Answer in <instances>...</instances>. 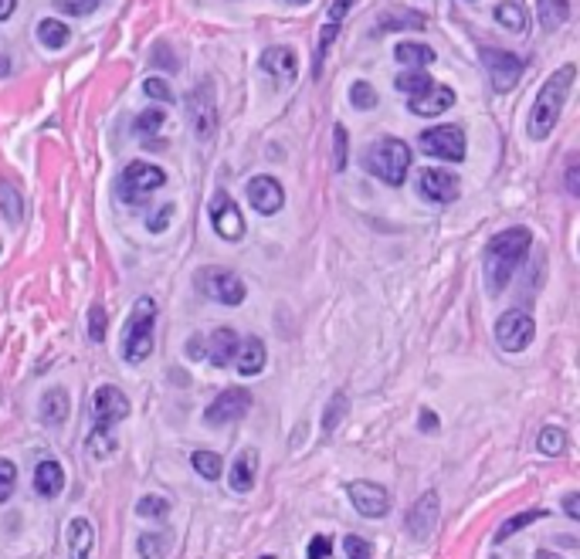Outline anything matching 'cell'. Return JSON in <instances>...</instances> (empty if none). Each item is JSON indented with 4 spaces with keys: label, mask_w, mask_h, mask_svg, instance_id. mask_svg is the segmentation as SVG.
I'll use <instances>...</instances> for the list:
<instances>
[{
    "label": "cell",
    "mask_w": 580,
    "mask_h": 559,
    "mask_svg": "<svg viewBox=\"0 0 580 559\" xmlns=\"http://www.w3.org/2000/svg\"><path fill=\"white\" fill-rule=\"evenodd\" d=\"M529 231L526 227H506L499 231L489 244H485V258H482V268H485V289L489 295H499L506 285H510L512 271L520 268V261L529 252Z\"/></svg>",
    "instance_id": "1"
},
{
    "label": "cell",
    "mask_w": 580,
    "mask_h": 559,
    "mask_svg": "<svg viewBox=\"0 0 580 559\" xmlns=\"http://www.w3.org/2000/svg\"><path fill=\"white\" fill-rule=\"evenodd\" d=\"M129 417V397L119 387H99L92 397V431H88L86 451L92 458H109L115 454L119 441L113 437V427Z\"/></svg>",
    "instance_id": "2"
},
{
    "label": "cell",
    "mask_w": 580,
    "mask_h": 559,
    "mask_svg": "<svg viewBox=\"0 0 580 559\" xmlns=\"http://www.w3.org/2000/svg\"><path fill=\"white\" fill-rule=\"evenodd\" d=\"M574 78H577V69L574 65H564V69H557L547 78V82L539 85L537 98H533V109H529V119H526V133H529V140H547L553 133V126L560 123V112L566 105V96H570V88H574Z\"/></svg>",
    "instance_id": "3"
},
{
    "label": "cell",
    "mask_w": 580,
    "mask_h": 559,
    "mask_svg": "<svg viewBox=\"0 0 580 559\" xmlns=\"http://www.w3.org/2000/svg\"><path fill=\"white\" fill-rule=\"evenodd\" d=\"M153 322H156V302L153 298H136V306L126 319V333H123V360L140 366L150 360L153 353Z\"/></svg>",
    "instance_id": "4"
},
{
    "label": "cell",
    "mask_w": 580,
    "mask_h": 559,
    "mask_svg": "<svg viewBox=\"0 0 580 559\" xmlns=\"http://www.w3.org/2000/svg\"><path fill=\"white\" fill-rule=\"evenodd\" d=\"M367 170L377 177V180L391 183V187H400L404 177H408L410 170V150L404 140H394V136H387V140H377L370 146L367 153Z\"/></svg>",
    "instance_id": "5"
},
{
    "label": "cell",
    "mask_w": 580,
    "mask_h": 559,
    "mask_svg": "<svg viewBox=\"0 0 580 559\" xmlns=\"http://www.w3.org/2000/svg\"><path fill=\"white\" fill-rule=\"evenodd\" d=\"M200 295H207L214 302H221V306H241L244 302V281L235 275V271H227V268H200L198 279H194Z\"/></svg>",
    "instance_id": "6"
},
{
    "label": "cell",
    "mask_w": 580,
    "mask_h": 559,
    "mask_svg": "<svg viewBox=\"0 0 580 559\" xmlns=\"http://www.w3.org/2000/svg\"><path fill=\"white\" fill-rule=\"evenodd\" d=\"M167 183V173L156 167V163H129L119 177V197L126 204H143L146 197L160 190Z\"/></svg>",
    "instance_id": "7"
},
{
    "label": "cell",
    "mask_w": 580,
    "mask_h": 559,
    "mask_svg": "<svg viewBox=\"0 0 580 559\" xmlns=\"http://www.w3.org/2000/svg\"><path fill=\"white\" fill-rule=\"evenodd\" d=\"M421 153L445 160V163H462L465 160V133L458 126H431L418 136Z\"/></svg>",
    "instance_id": "8"
},
{
    "label": "cell",
    "mask_w": 580,
    "mask_h": 559,
    "mask_svg": "<svg viewBox=\"0 0 580 559\" xmlns=\"http://www.w3.org/2000/svg\"><path fill=\"white\" fill-rule=\"evenodd\" d=\"M533 335H537V322L523 308H510L495 322V339L506 353H523L533 343Z\"/></svg>",
    "instance_id": "9"
},
{
    "label": "cell",
    "mask_w": 580,
    "mask_h": 559,
    "mask_svg": "<svg viewBox=\"0 0 580 559\" xmlns=\"http://www.w3.org/2000/svg\"><path fill=\"white\" fill-rule=\"evenodd\" d=\"M482 65L489 71L495 92H512L526 71L523 58L512 51H499V48H482Z\"/></svg>",
    "instance_id": "10"
},
{
    "label": "cell",
    "mask_w": 580,
    "mask_h": 559,
    "mask_svg": "<svg viewBox=\"0 0 580 559\" xmlns=\"http://www.w3.org/2000/svg\"><path fill=\"white\" fill-rule=\"evenodd\" d=\"M187 115H190V126L194 136L200 142H211L217 133V109H214V85H200L187 96Z\"/></svg>",
    "instance_id": "11"
},
{
    "label": "cell",
    "mask_w": 580,
    "mask_h": 559,
    "mask_svg": "<svg viewBox=\"0 0 580 559\" xmlns=\"http://www.w3.org/2000/svg\"><path fill=\"white\" fill-rule=\"evenodd\" d=\"M248 410H252V393L244 390V387H227V390L217 393L214 404L204 410V420H207L211 427H227V424L244 417Z\"/></svg>",
    "instance_id": "12"
},
{
    "label": "cell",
    "mask_w": 580,
    "mask_h": 559,
    "mask_svg": "<svg viewBox=\"0 0 580 559\" xmlns=\"http://www.w3.org/2000/svg\"><path fill=\"white\" fill-rule=\"evenodd\" d=\"M418 194L425 197V200H431V204H452V200H458V194H462V183H458V177L448 173V170L431 167L418 173Z\"/></svg>",
    "instance_id": "13"
},
{
    "label": "cell",
    "mask_w": 580,
    "mask_h": 559,
    "mask_svg": "<svg viewBox=\"0 0 580 559\" xmlns=\"http://www.w3.org/2000/svg\"><path fill=\"white\" fill-rule=\"evenodd\" d=\"M350 502L360 516L367 518H383L391 512V491L377 485V481H350Z\"/></svg>",
    "instance_id": "14"
},
{
    "label": "cell",
    "mask_w": 580,
    "mask_h": 559,
    "mask_svg": "<svg viewBox=\"0 0 580 559\" xmlns=\"http://www.w3.org/2000/svg\"><path fill=\"white\" fill-rule=\"evenodd\" d=\"M211 224H214V231H217V238H225V241L244 238V217H241L238 204H235L225 190L214 194V200H211Z\"/></svg>",
    "instance_id": "15"
},
{
    "label": "cell",
    "mask_w": 580,
    "mask_h": 559,
    "mask_svg": "<svg viewBox=\"0 0 580 559\" xmlns=\"http://www.w3.org/2000/svg\"><path fill=\"white\" fill-rule=\"evenodd\" d=\"M248 204L262 214V217H272V214H279L285 204V190L282 183L269 177V173H262V177H252L248 180Z\"/></svg>",
    "instance_id": "16"
},
{
    "label": "cell",
    "mask_w": 580,
    "mask_h": 559,
    "mask_svg": "<svg viewBox=\"0 0 580 559\" xmlns=\"http://www.w3.org/2000/svg\"><path fill=\"white\" fill-rule=\"evenodd\" d=\"M438 491H425L418 502L408 509V532L414 536V539H428L431 532H435V526H438Z\"/></svg>",
    "instance_id": "17"
},
{
    "label": "cell",
    "mask_w": 580,
    "mask_h": 559,
    "mask_svg": "<svg viewBox=\"0 0 580 559\" xmlns=\"http://www.w3.org/2000/svg\"><path fill=\"white\" fill-rule=\"evenodd\" d=\"M452 105H455V92L448 85H431L428 92L410 96L408 102V109L414 112V115H441V112L452 109Z\"/></svg>",
    "instance_id": "18"
},
{
    "label": "cell",
    "mask_w": 580,
    "mask_h": 559,
    "mask_svg": "<svg viewBox=\"0 0 580 559\" xmlns=\"http://www.w3.org/2000/svg\"><path fill=\"white\" fill-rule=\"evenodd\" d=\"M262 69L269 71L275 82H296L299 75V58L292 48H269L265 55H262Z\"/></svg>",
    "instance_id": "19"
},
{
    "label": "cell",
    "mask_w": 580,
    "mask_h": 559,
    "mask_svg": "<svg viewBox=\"0 0 580 559\" xmlns=\"http://www.w3.org/2000/svg\"><path fill=\"white\" fill-rule=\"evenodd\" d=\"M265 343L258 335H248L244 343H238V353H235V366H238L241 377H258L265 370Z\"/></svg>",
    "instance_id": "20"
},
{
    "label": "cell",
    "mask_w": 580,
    "mask_h": 559,
    "mask_svg": "<svg viewBox=\"0 0 580 559\" xmlns=\"http://www.w3.org/2000/svg\"><path fill=\"white\" fill-rule=\"evenodd\" d=\"M61 489H65V472H61V464H58L55 458L38 462V468H34V491H38L41 499H58Z\"/></svg>",
    "instance_id": "21"
},
{
    "label": "cell",
    "mask_w": 580,
    "mask_h": 559,
    "mask_svg": "<svg viewBox=\"0 0 580 559\" xmlns=\"http://www.w3.org/2000/svg\"><path fill=\"white\" fill-rule=\"evenodd\" d=\"M255 464H258V454L252 447H244L235 464H231V472H227V481H231V489L235 491H252L255 489Z\"/></svg>",
    "instance_id": "22"
},
{
    "label": "cell",
    "mask_w": 580,
    "mask_h": 559,
    "mask_svg": "<svg viewBox=\"0 0 580 559\" xmlns=\"http://www.w3.org/2000/svg\"><path fill=\"white\" fill-rule=\"evenodd\" d=\"M96 543V529L88 518H71L69 526V559H88Z\"/></svg>",
    "instance_id": "23"
},
{
    "label": "cell",
    "mask_w": 580,
    "mask_h": 559,
    "mask_svg": "<svg viewBox=\"0 0 580 559\" xmlns=\"http://www.w3.org/2000/svg\"><path fill=\"white\" fill-rule=\"evenodd\" d=\"M238 333L235 329H217V333L211 335V346H207V353H211V363L214 366H227L235 363V353H238Z\"/></svg>",
    "instance_id": "24"
},
{
    "label": "cell",
    "mask_w": 580,
    "mask_h": 559,
    "mask_svg": "<svg viewBox=\"0 0 580 559\" xmlns=\"http://www.w3.org/2000/svg\"><path fill=\"white\" fill-rule=\"evenodd\" d=\"M41 420L48 427H58L69 420V393L61 387H51V390L41 397Z\"/></svg>",
    "instance_id": "25"
},
{
    "label": "cell",
    "mask_w": 580,
    "mask_h": 559,
    "mask_svg": "<svg viewBox=\"0 0 580 559\" xmlns=\"http://www.w3.org/2000/svg\"><path fill=\"white\" fill-rule=\"evenodd\" d=\"M394 58L400 65H408V69H428V65L435 61V48L418 44V41H400L394 48Z\"/></svg>",
    "instance_id": "26"
},
{
    "label": "cell",
    "mask_w": 580,
    "mask_h": 559,
    "mask_svg": "<svg viewBox=\"0 0 580 559\" xmlns=\"http://www.w3.org/2000/svg\"><path fill=\"white\" fill-rule=\"evenodd\" d=\"M537 17L547 31H557L570 17V0H537Z\"/></svg>",
    "instance_id": "27"
},
{
    "label": "cell",
    "mask_w": 580,
    "mask_h": 559,
    "mask_svg": "<svg viewBox=\"0 0 580 559\" xmlns=\"http://www.w3.org/2000/svg\"><path fill=\"white\" fill-rule=\"evenodd\" d=\"M69 38H71V31L65 28V21H58V17H44V21H38V41H41L48 51L65 48Z\"/></svg>",
    "instance_id": "28"
},
{
    "label": "cell",
    "mask_w": 580,
    "mask_h": 559,
    "mask_svg": "<svg viewBox=\"0 0 580 559\" xmlns=\"http://www.w3.org/2000/svg\"><path fill=\"white\" fill-rule=\"evenodd\" d=\"M495 21H499L506 31H512V34H520V31L529 28V14H526L523 4H516V0L499 4V7H495Z\"/></svg>",
    "instance_id": "29"
},
{
    "label": "cell",
    "mask_w": 580,
    "mask_h": 559,
    "mask_svg": "<svg viewBox=\"0 0 580 559\" xmlns=\"http://www.w3.org/2000/svg\"><path fill=\"white\" fill-rule=\"evenodd\" d=\"M394 85H397V92H404V96H421V92H428L435 82L428 78L425 69H408V71H400V75H397Z\"/></svg>",
    "instance_id": "30"
},
{
    "label": "cell",
    "mask_w": 580,
    "mask_h": 559,
    "mask_svg": "<svg viewBox=\"0 0 580 559\" xmlns=\"http://www.w3.org/2000/svg\"><path fill=\"white\" fill-rule=\"evenodd\" d=\"M163 123H167V112H163V109L140 112V115L133 119V136H140V140H146V136H156V133L163 129Z\"/></svg>",
    "instance_id": "31"
},
{
    "label": "cell",
    "mask_w": 580,
    "mask_h": 559,
    "mask_svg": "<svg viewBox=\"0 0 580 559\" xmlns=\"http://www.w3.org/2000/svg\"><path fill=\"white\" fill-rule=\"evenodd\" d=\"M547 516L543 509H533V512H520V516H512V518H506L499 529H495V543H506L510 536H516L520 529H526V526H533V522H539V518Z\"/></svg>",
    "instance_id": "32"
},
{
    "label": "cell",
    "mask_w": 580,
    "mask_h": 559,
    "mask_svg": "<svg viewBox=\"0 0 580 559\" xmlns=\"http://www.w3.org/2000/svg\"><path fill=\"white\" fill-rule=\"evenodd\" d=\"M346 410H350V397L346 393H333L329 397V404H326V414H323V431L333 434L336 427L343 424V417H346Z\"/></svg>",
    "instance_id": "33"
},
{
    "label": "cell",
    "mask_w": 580,
    "mask_h": 559,
    "mask_svg": "<svg viewBox=\"0 0 580 559\" xmlns=\"http://www.w3.org/2000/svg\"><path fill=\"white\" fill-rule=\"evenodd\" d=\"M194 472L200 478H207V481H217L221 472H225V462H221V454H214V451H194Z\"/></svg>",
    "instance_id": "34"
},
{
    "label": "cell",
    "mask_w": 580,
    "mask_h": 559,
    "mask_svg": "<svg viewBox=\"0 0 580 559\" xmlns=\"http://www.w3.org/2000/svg\"><path fill=\"white\" fill-rule=\"evenodd\" d=\"M537 447L539 454H547V458H560L566 451V434L560 427H543L537 437Z\"/></svg>",
    "instance_id": "35"
},
{
    "label": "cell",
    "mask_w": 580,
    "mask_h": 559,
    "mask_svg": "<svg viewBox=\"0 0 580 559\" xmlns=\"http://www.w3.org/2000/svg\"><path fill=\"white\" fill-rule=\"evenodd\" d=\"M350 105L360 112H370L377 109V88L370 82H354L350 85Z\"/></svg>",
    "instance_id": "36"
},
{
    "label": "cell",
    "mask_w": 580,
    "mask_h": 559,
    "mask_svg": "<svg viewBox=\"0 0 580 559\" xmlns=\"http://www.w3.org/2000/svg\"><path fill=\"white\" fill-rule=\"evenodd\" d=\"M0 210H4L7 221H21L24 217V204H21L14 187H7V183H0Z\"/></svg>",
    "instance_id": "37"
},
{
    "label": "cell",
    "mask_w": 580,
    "mask_h": 559,
    "mask_svg": "<svg viewBox=\"0 0 580 559\" xmlns=\"http://www.w3.org/2000/svg\"><path fill=\"white\" fill-rule=\"evenodd\" d=\"M136 516L143 518H167L170 516V502L167 499H160V495H146L136 502Z\"/></svg>",
    "instance_id": "38"
},
{
    "label": "cell",
    "mask_w": 580,
    "mask_h": 559,
    "mask_svg": "<svg viewBox=\"0 0 580 559\" xmlns=\"http://www.w3.org/2000/svg\"><path fill=\"white\" fill-rule=\"evenodd\" d=\"M425 14H391L381 17V31H408V28H425Z\"/></svg>",
    "instance_id": "39"
},
{
    "label": "cell",
    "mask_w": 580,
    "mask_h": 559,
    "mask_svg": "<svg viewBox=\"0 0 580 559\" xmlns=\"http://www.w3.org/2000/svg\"><path fill=\"white\" fill-rule=\"evenodd\" d=\"M346 153H350V136L343 126H336L333 129V167H336V173L346 170Z\"/></svg>",
    "instance_id": "40"
},
{
    "label": "cell",
    "mask_w": 580,
    "mask_h": 559,
    "mask_svg": "<svg viewBox=\"0 0 580 559\" xmlns=\"http://www.w3.org/2000/svg\"><path fill=\"white\" fill-rule=\"evenodd\" d=\"M106 329H109L106 308L96 302V306L88 308V339H92V343H102V339H106Z\"/></svg>",
    "instance_id": "41"
},
{
    "label": "cell",
    "mask_w": 580,
    "mask_h": 559,
    "mask_svg": "<svg viewBox=\"0 0 580 559\" xmlns=\"http://www.w3.org/2000/svg\"><path fill=\"white\" fill-rule=\"evenodd\" d=\"M136 549H140L143 559H163L167 556V539L163 536H140V543H136Z\"/></svg>",
    "instance_id": "42"
},
{
    "label": "cell",
    "mask_w": 580,
    "mask_h": 559,
    "mask_svg": "<svg viewBox=\"0 0 580 559\" xmlns=\"http://www.w3.org/2000/svg\"><path fill=\"white\" fill-rule=\"evenodd\" d=\"M14 485H17V468L14 462H0V505L7 502L14 495Z\"/></svg>",
    "instance_id": "43"
},
{
    "label": "cell",
    "mask_w": 580,
    "mask_h": 559,
    "mask_svg": "<svg viewBox=\"0 0 580 559\" xmlns=\"http://www.w3.org/2000/svg\"><path fill=\"white\" fill-rule=\"evenodd\" d=\"M55 4L61 14H75V17H86L99 7V0H55Z\"/></svg>",
    "instance_id": "44"
},
{
    "label": "cell",
    "mask_w": 580,
    "mask_h": 559,
    "mask_svg": "<svg viewBox=\"0 0 580 559\" xmlns=\"http://www.w3.org/2000/svg\"><path fill=\"white\" fill-rule=\"evenodd\" d=\"M343 553H346V559H373L370 556V543L360 539V536H346L343 539Z\"/></svg>",
    "instance_id": "45"
},
{
    "label": "cell",
    "mask_w": 580,
    "mask_h": 559,
    "mask_svg": "<svg viewBox=\"0 0 580 559\" xmlns=\"http://www.w3.org/2000/svg\"><path fill=\"white\" fill-rule=\"evenodd\" d=\"M143 92L150 98H156V102H173L170 85L163 82V78H146V82H143Z\"/></svg>",
    "instance_id": "46"
},
{
    "label": "cell",
    "mask_w": 580,
    "mask_h": 559,
    "mask_svg": "<svg viewBox=\"0 0 580 559\" xmlns=\"http://www.w3.org/2000/svg\"><path fill=\"white\" fill-rule=\"evenodd\" d=\"M306 556H309V559H329V556H333V543H329L326 536H312Z\"/></svg>",
    "instance_id": "47"
},
{
    "label": "cell",
    "mask_w": 580,
    "mask_h": 559,
    "mask_svg": "<svg viewBox=\"0 0 580 559\" xmlns=\"http://www.w3.org/2000/svg\"><path fill=\"white\" fill-rule=\"evenodd\" d=\"M170 217H173V204H167V207H160V210L153 214V217L146 221V227H150L153 234H160V231H167V224H170Z\"/></svg>",
    "instance_id": "48"
},
{
    "label": "cell",
    "mask_w": 580,
    "mask_h": 559,
    "mask_svg": "<svg viewBox=\"0 0 580 559\" xmlns=\"http://www.w3.org/2000/svg\"><path fill=\"white\" fill-rule=\"evenodd\" d=\"M350 7H354V0H336V4L329 7V24H343V17H346Z\"/></svg>",
    "instance_id": "49"
},
{
    "label": "cell",
    "mask_w": 580,
    "mask_h": 559,
    "mask_svg": "<svg viewBox=\"0 0 580 559\" xmlns=\"http://www.w3.org/2000/svg\"><path fill=\"white\" fill-rule=\"evenodd\" d=\"M566 194L580 197V167L577 163H570V170H566Z\"/></svg>",
    "instance_id": "50"
},
{
    "label": "cell",
    "mask_w": 580,
    "mask_h": 559,
    "mask_svg": "<svg viewBox=\"0 0 580 559\" xmlns=\"http://www.w3.org/2000/svg\"><path fill=\"white\" fill-rule=\"evenodd\" d=\"M564 512H566V518H580V495L577 491H570L564 499Z\"/></svg>",
    "instance_id": "51"
},
{
    "label": "cell",
    "mask_w": 580,
    "mask_h": 559,
    "mask_svg": "<svg viewBox=\"0 0 580 559\" xmlns=\"http://www.w3.org/2000/svg\"><path fill=\"white\" fill-rule=\"evenodd\" d=\"M153 61H156V65H163V69L177 71V58H167V48H163V44H156V55H153Z\"/></svg>",
    "instance_id": "52"
},
{
    "label": "cell",
    "mask_w": 580,
    "mask_h": 559,
    "mask_svg": "<svg viewBox=\"0 0 580 559\" xmlns=\"http://www.w3.org/2000/svg\"><path fill=\"white\" fill-rule=\"evenodd\" d=\"M421 431H425V434H435V431H438V417H435L431 410H421Z\"/></svg>",
    "instance_id": "53"
},
{
    "label": "cell",
    "mask_w": 580,
    "mask_h": 559,
    "mask_svg": "<svg viewBox=\"0 0 580 559\" xmlns=\"http://www.w3.org/2000/svg\"><path fill=\"white\" fill-rule=\"evenodd\" d=\"M187 356H190V360H200V356H204V343H200L198 335L187 339Z\"/></svg>",
    "instance_id": "54"
},
{
    "label": "cell",
    "mask_w": 580,
    "mask_h": 559,
    "mask_svg": "<svg viewBox=\"0 0 580 559\" xmlns=\"http://www.w3.org/2000/svg\"><path fill=\"white\" fill-rule=\"evenodd\" d=\"M14 11H17V0H0V21H7Z\"/></svg>",
    "instance_id": "55"
},
{
    "label": "cell",
    "mask_w": 580,
    "mask_h": 559,
    "mask_svg": "<svg viewBox=\"0 0 580 559\" xmlns=\"http://www.w3.org/2000/svg\"><path fill=\"white\" fill-rule=\"evenodd\" d=\"M11 75V61H7V55H0V78H7Z\"/></svg>",
    "instance_id": "56"
},
{
    "label": "cell",
    "mask_w": 580,
    "mask_h": 559,
    "mask_svg": "<svg viewBox=\"0 0 580 559\" xmlns=\"http://www.w3.org/2000/svg\"><path fill=\"white\" fill-rule=\"evenodd\" d=\"M537 559H560V556H553V553H547V549H543V553H537Z\"/></svg>",
    "instance_id": "57"
},
{
    "label": "cell",
    "mask_w": 580,
    "mask_h": 559,
    "mask_svg": "<svg viewBox=\"0 0 580 559\" xmlns=\"http://www.w3.org/2000/svg\"><path fill=\"white\" fill-rule=\"evenodd\" d=\"M289 4H309V0H289Z\"/></svg>",
    "instance_id": "58"
},
{
    "label": "cell",
    "mask_w": 580,
    "mask_h": 559,
    "mask_svg": "<svg viewBox=\"0 0 580 559\" xmlns=\"http://www.w3.org/2000/svg\"><path fill=\"white\" fill-rule=\"evenodd\" d=\"M0 252H4V241H0Z\"/></svg>",
    "instance_id": "59"
},
{
    "label": "cell",
    "mask_w": 580,
    "mask_h": 559,
    "mask_svg": "<svg viewBox=\"0 0 580 559\" xmlns=\"http://www.w3.org/2000/svg\"><path fill=\"white\" fill-rule=\"evenodd\" d=\"M262 559H275V556H262Z\"/></svg>",
    "instance_id": "60"
}]
</instances>
